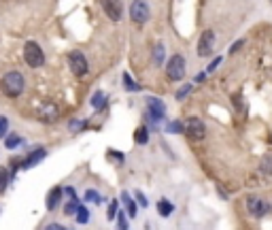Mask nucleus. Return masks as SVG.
I'll return each mask as SVG.
<instances>
[{
  "label": "nucleus",
  "mask_w": 272,
  "mask_h": 230,
  "mask_svg": "<svg viewBox=\"0 0 272 230\" xmlns=\"http://www.w3.org/2000/svg\"><path fill=\"white\" fill-rule=\"evenodd\" d=\"M147 115L153 120V122H160L162 118H164V113H166V107H164V102L158 100V98H147Z\"/></svg>",
  "instance_id": "obj_10"
},
{
  "label": "nucleus",
  "mask_w": 272,
  "mask_h": 230,
  "mask_svg": "<svg viewBox=\"0 0 272 230\" xmlns=\"http://www.w3.org/2000/svg\"><path fill=\"white\" fill-rule=\"evenodd\" d=\"M130 17L136 24H145L149 20V5L145 3V0H134L130 7Z\"/></svg>",
  "instance_id": "obj_5"
},
{
  "label": "nucleus",
  "mask_w": 272,
  "mask_h": 230,
  "mask_svg": "<svg viewBox=\"0 0 272 230\" xmlns=\"http://www.w3.org/2000/svg\"><path fill=\"white\" fill-rule=\"evenodd\" d=\"M108 219H117V200H113L108 207Z\"/></svg>",
  "instance_id": "obj_28"
},
{
  "label": "nucleus",
  "mask_w": 272,
  "mask_h": 230,
  "mask_svg": "<svg viewBox=\"0 0 272 230\" xmlns=\"http://www.w3.org/2000/svg\"><path fill=\"white\" fill-rule=\"evenodd\" d=\"M60 200H62V190L60 188H53L49 192V196H47V209L49 211H56L58 205H60Z\"/></svg>",
  "instance_id": "obj_11"
},
{
  "label": "nucleus",
  "mask_w": 272,
  "mask_h": 230,
  "mask_svg": "<svg viewBox=\"0 0 272 230\" xmlns=\"http://www.w3.org/2000/svg\"><path fill=\"white\" fill-rule=\"evenodd\" d=\"M24 60H26V64H28L30 68H39V66L45 64V54L34 41H28L24 45Z\"/></svg>",
  "instance_id": "obj_2"
},
{
  "label": "nucleus",
  "mask_w": 272,
  "mask_h": 230,
  "mask_svg": "<svg viewBox=\"0 0 272 230\" xmlns=\"http://www.w3.org/2000/svg\"><path fill=\"white\" fill-rule=\"evenodd\" d=\"M123 81H125V87H128L130 92H134V90H139V85H134L132 83V79H130V75H123Z\"/></svg>",
  "instance_id": "obj_29"
},
{
  "label": "nucleus",
  "mask_w": 272,
  "mask_h": 230,
  "mask_svg": "<svg viewBox=\"0 0 272 230\" xmlns=\"http://www.w3.org/2000/svg\"><path fill=\"white\" fill-rule=\"evenodd\" d=\"M7 128H9V122H7V118L0 115V137H7Z\"/></svg>",
  "instance_id": "obj_27"
},
{
  "label": "nucleus",
  "mask_w": 272,
  "mask_h": 230,
  "mask_svg": "<svg viewBox=\"0 0 272 230\" xmlns=\"http://www.w3.org/2000/svg\"><path fill=\"white\" fill-rule=\"evenodd\" d=\"M166 130L172 132V135H179V132H183V124H181V122H168Z\"/></svg>",
  "instance_id": "obj_23"
},
{
  "label": "nucleus",
  "mask_w": 272,
  "mask_h": 230,
  "mask_svg": "<svg viewBox=\"0 0 272 230\" xmlns=\"http://www.w3.org/2000/svg\"><path fill=\"white\" fill-rule=\"evenodd\" d=\"M104 104H106V94L104 92H96L94 98H92V107L94 109H102Z\"/></svg>",
  "instance_id": "obj_18"
},
{
  "label": "nucleus",
  "mask_w": 272,
  "mask_h": 230,
  "mask_svg": "<svg viewBox=\"0 0 272 230\" xmlns=\"http://www.w3.org/2000/svg\"><path fill=\"white\" fill-rule=\"evenodd\" d=\"M261 171L268 173V175H272V156H266L264 160H261Z\"/></svg>",
  "instance_id": "obj_24"
},
{
  "label": "nucleus",
  "mask_w": 272,
  "mask_h": 230,
  "mask_svg": "<svg viewBox=\"0 0 272 230\" xmlns=\"http://www.w3.org/2000/svg\"><path fill=\"white\" fill-rule=\"evenodd\" d=\"M121 200H123L125 209H128V215H130V217H136V205H134V200H132V196H130L128 192L121 194Z\"/></svg>",
  "instance_id": "obj_14"
},
{
  "label": "nucleus",
  "mask_w": 272,
  "mask_h": 230,
  "mask_svg": "<svg viewBox=\"0 0 272 230\" xmlns=\"http://www.w3.org/2000/svg\"><path fill=\"white\" fill-rule=\"evenodd\" d=\"M24 75L17 73V70H11V73H7L3 79H0V90H3L5 96L9 98H17L22 92H24Z\"/></svg>",
  "instance_id": "obj_1"
},
{
  "label": "nucleus",
  "mask_w": 272,
  "mask_h": 230,
  "mask_svg": "<svg viewBox=\"0 0 272 230\" xmlns=\"http://www.w3.org/2000/svg\"><path fill=\"white\" fill-rule=\"evenodd\" d=\"M247 209H249V213L253 217H264L266 211H268V205L257 196H249L247 198Z\"/></svg>",
  "instance_id": "obj_9"
},
{
  "label": "nucleus",
  "mask_w": 272,
  "mask_h": 230,
  "mask_svg": "<svg viewBox=\"0 0 272 230\" xmlns=\"http://www.w3.org/2000/svg\"><path fill=\"white\" fill-rule=\"evenodd\" d=\"M102 9H104V13L108 15V20H113V22H119L121 15H123L121 0H102Z\"/></svg>",
  "instance_id": "obj_8"
},
{
  "label": "nucleus",
  "mask_w": 272,
  "mask_h": 230,
  "mask_svg": "<svg viewBox=\"0 0 272 230\" xmlns=\"http://www.w3.org/2000/svg\"><path fill=\"white\" fill-rule=\"evenodd\" d=\"M166 75L170 81H181L185 77V58L183 56H172L166 64Z\"/></svg>",
  "instance_id": "obj_3"
},
{
  "label": "nucleus",
  "mask_w": 272,
  "mask_h": 230,
  "mask_svg": "<svg viewBox=\"0 0 272 230\" xmlns=\"http://www.w3.org/2000/svg\"><path fill=\"white\" fill-rule=\"evenodd\" d=\"M89 222V211L85 207H79L77 211V224H87Z\"/></svg>",
  "instance_id": "obj_21"
},
{
  "label": "nucleus",
  "mask_w": 272,
  "mask_h": 230,
  "mask_svg": "<svg viewBox=\"0 0 272 230\" xmlns=\"http://www.w3.org/2000/svg\"><path fill=\"white\" fill-rule=\"evenodd\" d=\"M153 62H156V66L164 64V45H162V43H158V45L153 47Z\"/></svg>",
  "instance_id": "obj_15"
},
{
  "label": "nucleus",
  "mask_w": 272,
  "mask_h": 230,
  "mask_svg": "<svg viewBox=\"0 0 272 230\" xmlns=\"http://www.w3.org/2000/svg\"><path fill=\"white\" fill-rule=\"evenodd\" d=\"M77 211H79V200L75 196H70V200L66 202V207H64V213L66 215H77Z\"/></svg>",
  "instance_id": "obj_17"
},
{
  "label": "nucleus",
  "mask_w": 272,
  "mask_h": 230,
  "mask_svg": "<svg viewBox=\"0 0 272 230\" xmlns=\"http://www.w3.org/2000/svg\"><path fill=\"white\" fill-rule=\"evenodd\" d=\"M134 141L139 145H145L149 141V132H147V128L145 126H141V128H136V132H134Z\"/></svg>",
  "instance_id": "obj_16"
},
{
  "label": "nucleus",
  "mask_w": 272,
  "mask_h": 230,
  "mask_svg": "<svg viewBox=\"0 0 272 230\" xmlns=\"http://www.w3.org/2000/svg\"><path fill=\"white\" fill-rule=\"evenodd\" d=\"M20 143H22V139L17 137L15 132H11V135H7V137H5V145H7V149H15Z\"/></svg>",
  "instance_id": "obj_19"
},
{
  "label": "nucleus",
  "mask_w": 272,
  "mask_h": 230,
  "mask_svg": "<svg viewBox=\"0 0 272 230\" xmlns=\"http://www.w3.org/2000/svg\"><path fill=\"white\" fill-rule=\"evenodd\" d=\"M68 66H70V70H72V75H75V77H83L89 70L87 60H85V56L81 54V51H72V54L68 56Z\"/></svg>",
  "instance_id": "obj_4"
},
{
  "label": "nucleus",
  "mask_w": 272,
  "mask_h": 230,
  "mask_svg": "<svg viewBox=\"0 0 272 230\" xmlns=\"http://www.w3.org/2000/svg\"><path fill=\"white\" fill-rule=\"evenodd\" d=\"M189 92H192V85H183V87H181V90L177 92V100H183Z\"/></svg>",
  "instance_id": "obj_26"
},
{
  "label": "nucleus",
  "mask_w": 272,
  "mask_h": 230,
  "mask_svg": "<svg viewBox=\"0 0 272 230\" xmlns=\"http://www.w3.org/2000/svg\"><path fill=\"white\" fill-rule=\"evenodd\" d=\"M117 230H128V215L119 211V215H117Z\"/></svg>",
  "instance_id": "obj_22"
},
{
  "label": "nucleus",
  "mask_w": 272,
  "mask_h": 230,
  "mask_svg": "<svg viewBox=\"0 0 272 230\" xmlns=\"http://www.w3.org/2000/svg\"><path fill=\"white\" fill-rule=\"evenodd\" d=\"M85 200H92V202H102V198L98 196V192H96V190H87V192H85Z\"/></svg>",
  "instance_id": "obj_25"
},
{
  "label": "nucleus",
  "mask_w": 272,
  "mask_h": 230,
  "mask_svg": "<svg viewBox=\"0 0 272 230\" xmlns=\"http://www.w3.org/2000/svg\"><path fill=\"white\" fill-rule=\"evenodd\" d=\"M136 198H139V205H141V207H147V205H149V202H147V198H145L141 192H136Z\"/></svg>",
  "instance_id": "obj_30"
},
{
  "label": "nucleus",
  "mask_w": 272,
  "mask_h": 230,
  "mask_svg": "<svg viewBox=\"0 0 272 230\" xmlns=\"http://www.w3.org/2000/svg\"><path fill=\"white\" fill-rule=\"evenodd\" d=\"M45 230H66V228L60 224H49V226H45Z\"/></svg>",
  "instance_id": "obj_32"
},
{
  "label": "nucleus",
  "mask_w": 272,
  "mask_h": 230,
  "mask_svg": "<svg viewBox=\"0 0 272 230\" xmlns=\"http://www.w3.org/2000/svg\"><path fill=\"white\" fill-rule=\"evenodd\" d=\"M43 156H45V149H36V154H30V156L22 162V169H30V166H34Z\"/></svg>",
  "instance_id": "obj_12"
},
{
  "label": "nucleus",
  "mask_w": 272,
  "mask_h": 230,
  "mask_svg": "<svg viewBox=\"0 0 272 230\" xmlns=\"http://www.w3.org/2000/svg\"><path fill=\"white\" fill-rule=\"evenodd\" d=\"M219 64H221V58H215V62H213L211 66H208V73H213V70H215L217 66H219Z\"/></svg>",
  "instance_id": "obj_31"
},
{
  "label": "nucleus",
  "mask_w": 272,
  "mask_h": 230,
  "mask_svg": "<svg viewBox=\"0 0 272 230\" xmlns=\"http://www.w3.org/2000/svg\"><path fill=\"white\" fill-rule=\"evenodd\" d=\"M7 185H9V171L5 166H0V194H5Z\"/></svg>",
  "instance_id": "obj_20"
},
{
  "label": "nucleus",
  "mask_w": 272,
  "mask_h": 230,
  "mask_svg": "<svg viewBox=\"0 0 272 230\" xmlns=\"http://www.w3.org/2000/svg\"><path fill=\"white\" fill-rule=\"evenodd\" d=\"M185 132H187V135L192 137V139H196V141L204 139V135H206L204 122H202V120H198V118H189L187 124H185Z\"/></svg>",
  "instance_id": "obj_7"
},
{
  "label": "nucleus",
  "mask_w": 272,
  "mask_h": 230,
  "mask_svg": "<svg viewBox=\"0 0 272 230\" xmlns=\"http://www.w3.org/2000/svg\"><path fill=\"white\" fill-rule=\"evenodd\" d=\"M242 43H244V41H238V43H234V45H232V49H230L232 54H234V51H238V49L242 47Z\"/></svg>",
  "instance_id": "obj_33"
},
{
  "label": "nucleus",
  "mask_w": 272,
  "mask_h": 230,
  "mask_svg": "<svg viewBox=\"0 0 272 230\" xmlns=\"http://www.w3.org/2000/svg\"><path fill=\"white\" fill-rule=\"evenodd\" d=\"M213 47H215V32L213 30H204L200 41H198V56H211L213 54Z\"/></svg>",
  "instance_id": "obj_6"
},
{
  "label": "nucleus",
  "mask_w": 272,
  "mask_h": 230,
  "mask_svg": "<svg viewBox=\"0 0 272 230\" xmlns=\"http://www.w3.org/2000/svg\"><path fill=\"white\" fill-rule=\"evenodd\" d=\"M172 211H175V207H172V202L170 200H166V198H162L160 202H158V213L162 215V217H168Z\"/></svg>",
  "instance_id": "obj_13"
}]
</instances>
